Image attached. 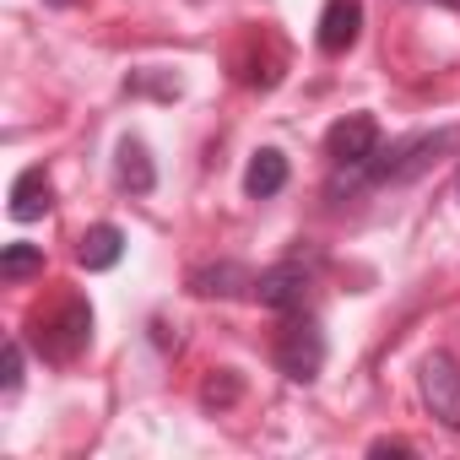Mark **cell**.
Listing matches in <instances>:
<instances>
[{"label": "cell", "instance_id": "16", "mask_svg": "<svg viewBox=\"0 0 460 460\" xmlns=\"http://www.w3.org/2000/svg\"><path fill=\"white\" fill-rule=\"evenodd\" d=\"M49 6H71V0H49Z\"/></svg>", "mask_w": 460, "mask_h": 460}, {"label": "cell", "instance_id": "6", "mask_svg": "<svg viewBox=\"0 0 460 460\" xmlns=\"http://www.w3.org/2000/svg\"><path fill=\"white\" fill-rule=\"evenodd\" d=\"M363 33V6L358 0H325L320 12V49L325 55H347Z\"/></svg>", "mask_w": 460, "mask_h": 460}, {"label": "cell", "instance_id": "1", "mask_svg": "<svg viewBox=\"0 0 460 460\" xmlns=\"http://www.w3.org/2000/svg\"><path fill=\"white\" fill-rule=\"evenodd\" d=\"M28 336H33V352L44 363H71L93 341V309H87V298H60V309L39 314Z\"/></svg>", "mask_w": 460, "mask_h": 460}, {"label": "cell", "instance_id": "13", "mask_svg": "<svg viewBox=\"0 0 460 460\" xmlns=\"http://www.w3.org/2000/svg\"><path fill=\"white\" fill-rule=\"evenodd\" d=\"M239 390H244V385H239V374H234V368H217V374L200 385V401H206V406H234V401H239Z\"/></svg>", "mask_w": 460, "mask_h": 460}, {"label": "cell", "instance_id": "9", "mask_svg": "<svg viewBox=\"0 0 460 460\" xmlns=\"http://www.w3.org/2000/svg\"><path fill=\"white\" fill-rule=\"evenodd\" d=\"M49 200H55L49 173H44V168H22L17 184H12V217H17V222H39V217L49 211Z\"/></svg>", "mask_w": 460, "mask_h": 460}, {"label": "cell", "instance_id": "3", "mask_svg": "<svg viewBox=\"0 0 460 460\" xmlns=\"http://www.w3.org/2000/svg\"><path fill=\"white\" fill-rule=\"evenodd\" d=\"M325 152H331L336 168H363V163L379 152V125H374V114H347V119H336L331 136H325Z\"/></svg>", "mask_w": 460, "mask_h": 460}, {"label": "cell", "instance_id": "10", "mask_svg": "<svg viewBox=\"0 0 460 460\" xmlns=\"http://www.w3.org/2000/svg\"><path fill=\"white\" fill-rule=\"evenodd\" d=\"M244 190H250L255 200H271V195H282V190H288V157H282L277 146L255 152V157H250V168H244Z\"/></svg>", "mask_w": 460, "mask_h": 460}, {"label": "cell", "instance_id": "8", "mask_svg": "<svg viewBox=\"0 0 460 460\" xmlns=\"http://www.w3.org/2000/svg\"><path fill=\"white\" fill-rule=\"evenodd\" d=\"M119 255H125V234H119L114 222H98V227H87V234L76 239V261H82L87 271L119 266Z\"/></svg>", "mask_w": 460, "mask_h": 460}, {"label": "cell", "instance_id": "11", "mask_svg": "<svg viewBox=\"0 0 460 460\" xmlns=\"http://www.w3.org/2000/svg\"><path fill=\"white\" fill-rule=\"evenodd\" d=\"M114 173H119V184L130 190V195H146L152 184H157V168H152V157H146V146L141 141H119V157H114Z\"/></svg>", "mask_w": 460, "mask_h": 460}, {"label": "cell", "instance_id": "7", "mask_svg": "<svg viewBox=\"0 0 460 460\" xmlns=\"http://www.w3.org/2000/svg\"><path fill=\"white\" fill-rule=\"evenodd\" d=\"M190 293L195 298H239V293H255V277L234 261H222V266H200L190 271Z\"/></svg>", "mask_w": 460, "mask_h": 460}, {"label": "cell", "instance_id": "15", "mask_svg": "<svg viewBox=\"0 0 460 460\" xmlns=\"http://www.w3.org/2000/svg\"><path fill=\"white\" fill-rule=\"evenodd\" d=\"M374 455H411V444H390V438H379Z\"/></svg>", "mask_w": 460, "mask_h": 460}, {"label": "cell", "instance_id": "2", "mask_svg": "<svg viewBox=\"0 0 460 460\" xmlns=\"http://www.w3.org/2000/svg\"><path fill=\"white\" fill-rule=\"evenodd\" d=\"M277 368L288 379H298V385L320 379V368H325V331L309 314H288V325L277 336Z\"/></svg>", "mask_w": 460, "mask_h": 460}, {"label": "cell", "instance_id": "4", "mask_svg": "<svg viewBox=\"0 0 460 460\" xmlns=\"http://www.w3.org/2000/svg\"><path fill=\"white\" fill-rule=\"evenodd\" d=\"M422 401H428V411H433L444 428L460 433V368H455L444 352H433V358L422 363Z\"/></svg>", "mask_w": 460, "mask_h": 460}, {"label": "cell", "instance_id": "12", "mask_svg": "<svg viewBox=\"0 0 460 460\" xmlns=\"http://www.w3.org/2000/svg\"><path fill=\"white\" fill-rule=\"evenodd\" d=\"M44 271V250L39 244H6V255H0V277L6 282H28Z\"/></svg>", "mask_w": 460, "mask_h": 460}, {"label": "cell", "instance_id": "5", "mask_svg": "<svg viewBox=\"0 0 460 460\" xmlns=\"http://www.w3.org/2000/svg\"><path fill=\"white\" fill-rule=\"evenodd\" d=\"M255 298L277 314H298L309 304V271L304 266H271L255 277Z\"/></svg>", "mask_w": 460, "mask_h": 460}, {"label": "cell", "instance_id": "14", "mask_svg": "<svg viewBox=\"0 0 460 460\" xmlns=\"http://www.w3.org/2000/svg\"><path fill=\"white\" fill-rule=\"evenodd\" d=\"M0 385H6V390L22 385V347L17 341H6V358H0Z\"/></svg>", "mask_w": 460, "mask_h": 460}]
</instances>
